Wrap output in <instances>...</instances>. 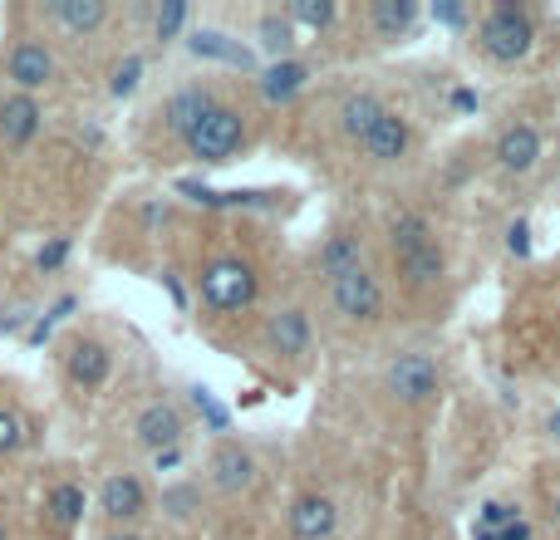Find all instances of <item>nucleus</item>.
I'll return each instance as SVG.
<instances>
[{
	"mask_svg": "<svg viewBox=\"0 0 560 540\" xmlns=\"http://www.w3.org/2000/svg\"><path fill=\"white\" fill-rule=\"evenodd\" d=\"M256 344H261V354L271 359L276 368L300 374V368H310V359H315V315H310L300 300H285V305H276L271 315H266Z\"/></svg>",
	"mask_w": 560,
	"mask_h": 540,
	"instance_id": "7ed1b4c3",
	"label": "nucleus"
},
{
	"mask_svg": "<svg viewBox=\"0 0 560 540\" xmlns=\"http://www.w3.org/2000/svg\"><path fill=\"white\" fill-rule=\"evenodd\" d=\"M551 427H560V418H551ZM556 437H560V433H556Z\"/></svg>",
	"mask_w": 560,
	"mask_h": 540,
	"instance_id": "e433bc0d",
	"label": "nucleus"
},
{
	"mask_svg": "<svg viewBox=\"0 0 560 540\" xmlns=\"http://www.w3.org/2000/svg\"><path fill=\"white\" fill-rule=\"evenodd\" d=\"M280 10H285V20H290L295 30H300V25H305V30H329V25L339 20V5H335V0H285Z\"/></svg>",
	"mask_w": 560,
	"mask_h": 540,
	"instance_id": "a878e982",
	"label": "nucleus"
},
{
	"mask_svg": "<svg viewBox=\"0 0 560 540\" xmlns=\"http://www.w3.org/2000/svg\"><path fill=\"white\" fill-rule=\"evenodd\" d=\"M310 79H315V64H305V59H276L271 69L256 74V94H261L266 108H280V104L305 94Z\"/></svg>",
	"mask_w": 560,
	"mask_h": 540,
	"instance_id": "aec40b11",
	"label": "nucleus"
},
{
	"mask_svg": "<svg viewBox=\"0 0 560 540\" xmlns=\"http://www.w3.org/2000/svg\"><path fill=\"white\" fill-rule=\"evenodd\" d=\"M39 133H45V104L30 98V94L5 89V94H0V143L5 148H30Z\"/></svg>",
	"mask_w": 560,
	"mask_h": 540,
	"instance_id": "6ab92c4d",
	"label": "nucleus"
},
{
	"mask_svg": "<svg viewBox=\"0 0 560 540\" xmlns=\"http://www.w3.org/2000/svg\"><path fill=\"white\" fill-rule=\"evenodd\" d=\"M325 305H329V315H335V325L374 329V325H384V315H388V285L374 266L349 270V275L325 285Z\"/></svg>",
	"mask_w": 560,
	"mask_h": 540,
	"instance_id": "20e7f679",
	"label": "nucleus"
},
{
	"mask_svg": "<svg viewBox=\"0 0 560 540\" xmlns=\"http://www.w3.org/2000/svg\"><path fill=\"white\" fill-rule=\"evenodd\" d=\"M187 20H192V10H187L183 0H167V5H158V10H153L148 39H153V45H173V39L187 30Z\"/></svg>",
	"mask_w": 560,
	"mask_h": 540,
	"instance_id": "bb28decb",
	"label": "nucleus"
},
{
	"mask_svg": "<svg viewBox=\"0 0 560 540\" xmlns=\"http://www.w3.org/2000/svg\"><path fill=\"white\" fill-rule=\"evenodd\" d=\"M433 20H438V25H453V30H463V25H477L472 5H433Z\"/></svg>",
	"mask_w": 560,
	"mask_h": 540,
	"instance_id": "7c9ffc66",
	"label": "nucleus"
},
{
	"mask_svg": "<svg viewBox=\"0 0 560 540\" xmlns=\"http://www.w3.org/2000/svg\"><path fill=\"white\" fill-rule=\"evenodd\" d=\"M388 108V98L378 94V89H349L345 98H339V108H335V128H339V138H345L349 148L359 143V138L369 133V128L378 124V114Z\"/></svg>",
	"mask_w": 560,
	"mask_h": 540,
	"instance_id": "412c9836",
	"label": "nucleus"
},
{
	"mask_svg": "<svg viewBox=\"0 0 560 540\" xmlns=\"http://www.w3.org/2000/svg\"><path fill=\"white\" fill-rule=\"evenodd\" d=\"M246 138H252L246 114L236 104H226V98H217V104L197 118L192 133L183 138V153L192 157V163H202V167H222V163H232V157L242 153Z\"/></svg>",
	"mask_w": 560,
	"mask_h": 540,
	"instance_id": "39448f33",
	"label": "nucleus"
},
{
	"mask_svg": "<svg viewBox=\"0 0 560 540\" xmlns=\"http://www.w3.org/2000/svg\"><path fill=\"white\" fill-rule=\"evenodd\" d=\"M114 374V349L94 334H74L65 344V378L79 388V394H94V388L108 384Z\"/></svg>",
	"mask_w": 560,
	"mask_h": 540,
	"instance_id": "f3484780",
	"label": "nucleus"
},
{
	"mask_svg": "<svg viewBox=\"0 0 560 540\" xmlns=\"http://www.w3.org/2000/svg\"><path fill=\"white\" fill-rule=\"evenodd\" d=\"M143 55H124L114 69H108V94L114 98H128V94H138V84H143Z\"/></svg>",
	"mask_w": 560,
	"mask_h": 540,
	"instance_id": "cd10ccee",
	"label": "nucleus"
},
{
	"mask_svg": "<svg viewBox=\"0 0 560 540\" xmlns=\"http://www.w3.org/2000/svg\"><path fill=\"white\" fill-rule=\"evenodd\" d=\"M0 74H5V84L15 89V94L39 98L45 89L59 84V49H55V39L15 35L5 45V55H0Z\"/></svg>",
	"mask_w": 560,
	"mask_h": 540,
	"instance_id": "0eeeda50",
	"label": "nucleus"
},
{
	"mask_svg": "<svg viewBox=\"0 0 560 540\" xmlns=\"http://www.w3.org/2000/svg\"><path fill=\"white\" fill-rule=\"evenodd\" d=\"M187 49H192L197 59H226V64H236V69L246 64V49L236 45L232 35H222V30H192V35H187Z\"/></svg>",
	"mask_w": 560,
	"mask_h": 540,
	"instance_id": "393cba45",
	"label": "nucleus"
},
{
	"mask_svg": "<svg viewBox=\"0 0 560 540\" xmlns=\"http://www.w3.org/2000/svg\"><path fill=\"white\" fill-rule=\"evenodd\" d=\"M364 25H369V35H374L378 45L404 39L408 30L418 25V5H413V0H369V5H364Z\"/></svg>",
	"mask_w": 560,
	"mask_h": 540,
	"instance_id": "4be33fe9",
	"label": "nucleus"
},
{
	"mask_svg": "<svg viewBox=\"0 0 560 540\" xmlns=\"http://www.w3.org/2000/svg\"><path fill=\"white\" fill-rule=\"evenodd\" d=\"M197 300L207 315H242L261 300V270L252 256L242 251H222L197 270Z\"/></svg>",
	"mask_w": 560,
	"mask_h": 540,
	"instance_id": "f03ea898",
	"label": "nucleus"
},
{
	"mask_svg": "<svg viewBox=\"0 0 560 540\" xmlns=\"http://www.w3.org/2000/svg\"><path fill=\"white\" fill-rule=\"evenodd\" d=\"M35 20L45 30H55V35H65V39H94V35L108 30L114 10H108L104 0H39Z\"/></svg>",
	"mask_w": 560,
	"mask_h": 540,
	"instance_id": "4468645a",
	"label": "nucleus"
},
{
	"mask_svg": "<svg viewBox=\"0 0 560 540\" xmlns=\"http://www.w3.org/2000/svg\"><path fill=\"white\" fill-rule=\"evenodd\" d=\"M472 30H477V49H482L492 64H522L536 45L532 5H487Z\"/></svg>",
	"mask_w": 560,
	"mask_h": 540,
	"instance_id": "423d86ee",
	"label": "nucleus"
},
{
	"mask_svg": "<svg viewBox=\"0 0 560 540\" xmlns=\"http://www.w3.org/2000/svg\"><path fill=\"white\" fill-rule=\"evenodd\" d=\"M512 521H522L512 502H487L482 506V531H497V526H512Z\"/></svg>",
	"mask_w": 560,
	"mask_h": 540,
	"instance_id": "c756f323",
	"label": "nucleus"
},
{
	"mask_svg": "<svg viewBox=\"0 0 560 540\" xmlns=\"http://www.w3.org/2000/svg\"><path fill=\"white\" fill-rule=\"evenodd\" d=\"M104 540H148V536H138V531H108Z\"/></svg>",
	"mask_w": 560,
	"mask_h": 540,
	"instance_id": "72a5a7b5",
	"label": "nucleus"
},
{
	"mask_svg": "<svg viewBox=\"0 0 560 540\" xmlns=\"http://www.w3.org/2000/svg\"><path fill=\"white\" fill-rule=\"evenodd\" d=\"M364 266H369V232H364V222L329 226V232L319 236L315 256H310V275H315L319 285L349 275V270H364Z\"/></svg>",
	"mask_w": 560,
	"mask_h": 540,
	"instance_id": "9b49d317",
	"label": "nucleus"
},
{
	"mask_svg": "<svg viewBox=\"0 0 560 540\" xmlns=\"http://www.w3.org/2000/svg\"><path fill=\"white\" fill-rule=\"evenodd\" d=\"M541 153H546L541 128H536L532 118H512V124L497 133V143H492V167L502 177H526V173H536Z\"/></svg>",
	"mask_w": 560,
	"mask_h": 540,
	"instance_id": "dca6fc26",
	"label": "nucleus"
},
{
	"mask_svg": "<svg viewBox=\"0 0 560 540\" xmlns=\"http://www.w3.org/2000/svg\"><path fill=\"white\" fill-rule=\"evenodd\" d=\"M413 148H418L413 118L388 104L384 114H378V124L354 143V153H359V163H369V167H404L408 157H413Z\"/></svg>",
	"mask_w": 560,
	"mask_h": 540,
	"instance_id": "9d476101",
	"label": "nucleus"
},
{
	"mask_svg": "<svg viewBox=\"0 0 560 540\" xmlns=\"http://www.w3.org/2000/svg\"><path fill=\"white\" fill-rule=\"evenodd\" d=\"M187 413H183V403L177 398H167V394H158V398H148L143 408L133 413V443L143 447V453H173V447H183V437H187Z\"/></svg>",
	"mask_w": 560,
	"mask_h": 540,
	"instance_id": "f8f14e48",
	"label": "nucleus"
},
{
	"mask_svg": "<svg viewBox=\"0 0 560 540\" xmlns=\"http://www.w3.org/2000/svg\"><path fill=\"white\" fill-rule=\"evenodd\" d=\"M84 502H89L84 486L65 477V482H55V486L45 492V516L59 526V531H74V526L84 521Z\"/></svg>",
	"mask_w": 560,
	"mask_h": 540,
	"instance_id": "5701e85b",
	"label": "nucleus"
},
{
	"mask_svg": "<svg viewBox=\"0 0 560 540\" xmlns=\"http://www.w3.org/2000/svg\"><path fill=\"white\" fill-rule=\"evenodd\" d=\"M256 45L276 59H295V25L285 20V10H266L261 20H256Z\"/></svg>",
	"mask_w": 560,
	"mask_h": 540,
	"instance_id": "b1692460",
	"label": "nucleus"
},
{
	"mask_svg": "<svg viewBox=\"0 0 560 540\" xmlns=\"http://www.w3.org/2000/svg\"><path fill=\"white\" fill-rule=\"evenodd\" d=\"M20 447H25V418L0 403V457H15Z\"/></svg>",
	"mask_w": 560,
	"mask_h": 540,
	"instance_id": "c85d7f7f",
	"label": "nucleus"
},
{
	"mask_svg": "<svg viewBox=\"0 0 560 540\" xmlns=\"http://www.w3.org/2000/svg\"><path fill=\"white\" fill-rule=\"evenodd\" d=\"M290 540H335L339 536V502L325 492H300L285 512Z\"/></svg>",
	"mask_w": 560,
	"mask_h": 540,
	"instance_id": "a211bd4d",
	"label": "nucleus"
},
{
	"mask_svg": "<svg viewBox=\"0 0 560 540\" xmlns=\"http://www.w3.org/2000/svg\"><path fill=\"white\" fill-rule=\"evenodd\" d=\"M384 394L404 408H423L443 394V364L428 349H404L384 364Z\"/></svg>",
	"mask_w": 560,
	"mask_h": 540,
	"instance_id": "6e6552de",
	"label": "nucleus"
},
{
	"mask_svg": "<svg viewBox=\"0 0 560 540\" xmlns=\"http://www.w3.org/2000/svg\"><path fill=\"white\" fill-rule=\"evenodd\" d=\"M388 256H394V275L408 295H433L447 275V251L438 242V226L413 207H398L384 226Z\"/></svg>",
	"mask_w": 560,
	"mask_h": 540,
	"instance_id": "f257e3e1",
	"label": "nucleus"
},
{
	"mask_svg": "<svg viewBox=\"0 0 560 540\" xmlns=\"http://www.w3.org/2000/svg\"><path fill=\"white\" fill-rule=\"evenodd\" d=\"M65 251H69L65 242H55V246H49V251H39V270H55L59 261H65Z\"/></svg>",
	"mask_w": 560,
	"mask_h": 540,
	"instance_id": "473e14b6",
	"label": "nucleus"
},
{
	"mask_svg": "<svg viewBox=\"0 0 560 540\" xmlns=\"http://www.w3.org/2000/svg\"><path fill=\"white\" fill-rule=\"evenodd\" d=\"M551 521H556V526H560V502H556V506H551Z\"/></svg>",
	"mask_w": 560,
	"mask_h": 540,
	"instance_id": "f704fd0d",
	"label": "nucleus"
},
{
	"mask_svg": "<svg viewBox=\"0 0 560 540\" xmlns=\"http://www.w3.org/2000/svg\"><path fill=\"white\" fill-rule=\"evenodd\" d=\"M148 482L138 472H108L98 482V516H104L114 531H133V521L148 516Z\"/></svg>",
	"mask_w": 560,
	"mask_h": 540,
	"instance_id": "2eb2a0df",
	"label": "nucleus"
},
{
	"mask_svg": "<svg viewBox=\"0 0 560 540\" xmlns=\"http://www.w3.org/2000/svg\"><path fill=\"white\" fill-rule=\"evenodd\" d=\"M202 477H207V486H212L217 496L236 502V496H252L256 486H261V462H256V453L246 443L222 437V443H212V453H207Z\"/></svg>",
	"mask_w": 560,
	"mask_h": 540,
	"instance_id": "1a4fd4ad",
	"label": "nucleus"
},
{
	"mask_svg": "<svg viewBox=\"0 0 560 540\" xmlns=\"http://www.w3.org/2000/svg\"><path fill=\"white\" fill-rule=\"evenodd\" d=\"M212 104H217V89L207 84V79H187V84H177L173 94L153 108V128L163 138H177V143H183V138L197 128V118H202Z\"/></svg>",
	"mask_w": 560,
	"mask_h": 540,
	"instance_id": "ddd939ff",
	"label": "nucleus"
},
{
	"mask_svg": "<svg viewBox=\"0 0 560 540\" xmlns=\"http://www.w3.org/2000/svg\"><path fill=\"white\" fill-rule=\"evenodd\" d=\"M0 540H10V531H5V521H0Z\"/></svg>",
	"mask_w": 560,
	"mask_h": 540,
	"instance_id": "c9c22d12",
	"label": "nucleus"
},
{
	"mask_svg": "<svg viewBox=\"0 0 560 540\" xmlns=\"http://www.w3.org/2000/svg\"><path fill=\"white\" fill-rule=\"evenodd\" d=\"M506 251H512V256H526V251H532V226H526V222H512V226H506Z\"/></svg>",
	"mask_w": 560,
	"mask_h": 540,
	"instance_id": "2f4dec72",
	"label": "nucleus"
}]
</instances>
